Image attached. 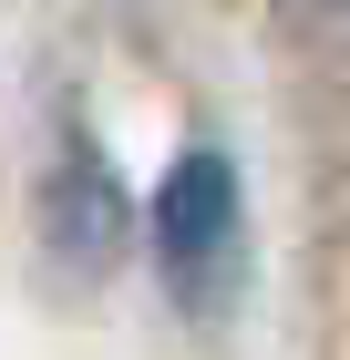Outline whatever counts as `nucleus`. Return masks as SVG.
Listing matches in <instances>:
<instances>
[{
	"label": "nucleus",
	"mask_w": 350,
	"mask_h": 360,
	"mask_svg": "<svg viewBox=\"0 0 350 360\" xmlns=\"http://www.w3.org/2000/svg\"><path fill=\"white\" fill-rule=\"evenodd\" d=\"M155 248H165V278H175V299L206 309V288H227L237 268V175L227 155H175L155 195Z\"/></svg>",
	"instance_id": "1"
}]
</instances>
